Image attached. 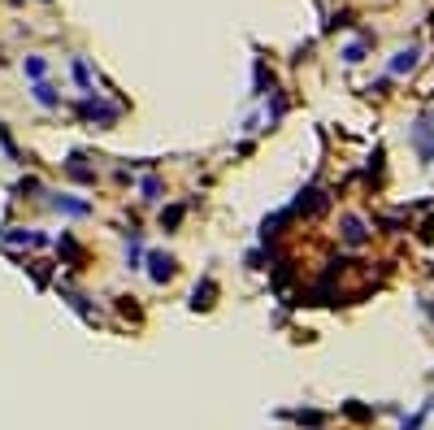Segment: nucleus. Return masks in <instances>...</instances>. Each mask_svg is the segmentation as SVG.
<instances>
[{
    "mask_svg": "<svg viewBox=\"0 0 434 430\" xmlns=\"http://www.w3.org/2000/svg\"><path fill=\"white\" fill-rule=\"evenodd\" d=\"M413 65H417V53L408 48V53H400V57H395V65H391V70L400 74V70H413Z\"/></svg>",
    "mask_w": 434,
    "mask_h": 430,
    "instance_id": "nucleus-1",
    "label": "nucleus"
}]
</instances>
